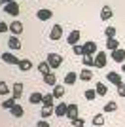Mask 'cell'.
<instances>
[{"instance_id":"cell-15","label":"cell","mask_w":125,"mask_h":127,"mask_svg":"<svg viewBox=\"0 0 125 127\" xmlns=\"http://www.w3.org/2000/svg\"><path fill=\"white\" fill-rule=\"evenodd\" d=\"M53 114H55V106H42V110H40L42 120H47V118L53 116Z\"/></svg>"},{"instance_id":"cell-21","label":"cell","mask_w":125,"mask_h":127,"mask_svg":"<svg viewBox=\"0 0 125 127\" xmlns=\"http://www.w3.org/2000/svg\"><path fill=\"white\" fill-rule=\"evenodd\" d=\"M78 78L82 80V82H89V80H93V72H91L89 68H85V66H83V70L78 74Z\"/></svg>"},{"instance_id":"cell-40","label":"cell","mask_w":125,"mask_h":127,"mask_svg":"<svg viewBox=\"0 0 125 127\" xmlns=\"http://www.w3.org/2000/svg\"><path fill=\"white\" fill-rule=\"evenodd\" d=\"M36 127H49V123H47L46 120H40V122L36 123Z\"/></svg>"},{"instance_id":"cell-24","label":"cell","mask_w":125,"mask_h":127,"mask_svg":"<svg viewBox=\"0 0 125 127\" xmlns=\"http://www.w3.org/2000/svg\"><path fill=\"white\" fill-rule=\"evenodd\" d=\"M76 80H78V74H76V72H66V74H64V84L66 85H74Z\"/></svg>"},{"instance_id":"cell-14","label":"cell","mask_w":125,"mask_h":127,"mask_svg":"<svg viewBox=\"0 0 125 127\" xmlns=\"http://www.w3.org/2000/svg\"><path fill=\"white\" fill-rule=\"evenodd\" d=\"M66 110H68L66 102H59V104L55 106V116L57 118H66Z\"/></svg>"},{"instance_id":"cell-27","label":"cell","mask_w":125,"mask_h":127,"mask_svg":"<svg viewBox=\"0 0 125 127\" xmlns=\"http://www.w3.org/2000/svg\"><path fill=\"white\" fill-rule=\"evenodd\" d=\"M10 114H11L13 118H23V114H25V108H23V106H19V104H15V106L10 110Z\"/></svg>"},{"instance_id":"cell-11","label":"cell","mask_w":125,"mask_h":127,"mask_svg":"<svg viewBox=\"0 0 125 127\" xmlns=\"http://www.w3.org/2000/svg\"><path fill=\"white\" fill-rule=\"evenodd\" d=\"M112 15H114V11H112L110 6H102L100 8V21H110Z\"/></svg>"},{"instance_id":"cell-16","label":"cell","mask_w":125,"mask_h":127,"mask_svg":"<svg viewBox=\"0 0 125 127\" xmlns=\"http://www.w3.org/2000/svg\"><path fill=\"white\" fill-rule=\"evenodd\" d=\"M106 49H108V51H116V49H120V42H118V38H106Z\"/></svg>"},{"instance_id":"cell-12","label":"cell","mask_w":125,"mask_h":127,"mask_svg":"<svg viewBox=\"0 0 125 127\" xmlns=\"http://www.w3.org/2000/svg\"><path fill=\"white\" fill-rule=\"evenodd\" d=\"M66 118L70 120V122L78 118V104H76V102H70V104H68V110H66Z\"/></svg>"},{"instance_id":"cell-28","label":"cell","mask_w":125,"mask_h":127,"mask_svg":"<svg viewBox=\"0 0 125 127\" xmlns=\"http://www.w3.org/2000/svg\"><path fill=\"white\" fill-rule=\"evenodd\" d=\"M95 91H97V95H99V97H102V95H106L108 87H106V84H102V82H97V85H95Z\"/></svg>"},{"instance_id":"cell-6","label":"cell","mask_w":125,"mask_h":127,"mask_svg":"<svg viewBox=\"0 0 125 127\" xmlns=\"http://www.w3.org/2000/svg\"><path fill=\"white\" fill-rule=\"evenodd\" d=\"M110 57L114 59V63H125V49H116V51H110Z\"/></svg>"},{"instance_id":"cell-23","label":"cell","mask_w":125,"mask_h":127,"mask_svg":"<svg viewBox=\"0 0 125 127\" xmlns=\"http://www.w3.org/2000/svg\"><path fill=\"white\" fill-rule=\"evenodd\" d=\"M42 104H44V106H53V104H55V97H53V93H44Z\"/></svg>"},{"instance_id":"cell-32","label":"cell","mask_w":125,"mask_h":127,"mask_svg":"<svg viewBox=\"0 0 125 127\" xmlns=\"http://www.w3.org/2000/svg\"><path fill=\"white\" fill-rule=\"evenodd\" d=\"M102 112H118V102H114V101L106 102L104 108H102Z\"/></svg>"},{"instance_id":"cell-43","label":"cell","mask_w":125,"mask_h":127,"mask_svg":"<svg viewBox=\"0 0 125 127\" xmlns=\"http://www.w3.org/2000/svg\"><path fill=\"white\" fill-rule=\"evenodd\" d=\"M93 127H95V125H93Z\"/></svg>"},{"instance_id":"cell-2","label":"cell","mask_w":125,"mask_h":127,"mask_svg":"<svg viewBox=\"0 0 125 127\" xmlns=\"http://www.w3.org/2000/svg\"><path fill=\"white\" fill-rule=\"evenodd\" d=\"M4 11L8 13V15H11V17H17L19 11H21V8H19V4H17L15 0H10V2L4 6Z\"/></svg>"},{"instance_id":"cell-9","label":"cell","mask_w":125,"mask_h":127,"mask_svg":"<svg viewBox=\"0 0 125 127\" xmlns=\"http://www.w3.org/2000/svg\"><path fill=\"white\" fill-rule=\"evenodd\" d=\"M61 38H62V27L61 25H55L51 29V32H49V40L57 42V40H61Z\"/></svg>"},{"instance_id":"cell-42","label":"cell","mask_w":125,"mask_h":127,"mask_svg":"<svg viewBox=\"0 0 125 127\" xmlns=\"http://www.w3.org/2000/svg\"><path fill=\"white\" fill-rule=\"evenodd\" d=\"M121 72H125V63H123V64H121Z\"/></svg>"},{"instance_id":"cell-33","label":"cell","mask_w":125,"mask_h":127,"mask_svg":"<svg viewBox=\"0 0 125 127\" xmlns=\"http://www.w3.org/2000/svg\"><path fill=\"white\" fill-rule=\"evenodd\" d=\"M83 97H85L87 101H95L99 95H97V91H95V89H85V91H83Z\"/></svg>"},{"instance_id":"cell-4","label":"cell","mask_w":125,"mask_h":127,"mask_svg":"<svg viewBox=\"0 0 125 127\" xmlns=\"http://www.w3.org/2000/svg\"><path fill=\"white\" fill-rule=\"evenodd\" d=\"M83 49H85V55H89V57H93V55H97V53H99L97 44H95L93 40H87V42L83 44Z\"/></svg>"},{"instance_id":"cell-25","label":"cell","mask_w":125,"mask_h":127,"mask_svg":"<svg viewBox=\"0 0 125 127\" xmlns=\"http://www.w3.org/2000/svg\"><path fill=\"white\" fill-rule=\"evenodd\" d=\"M11 89H13V95H11L13 99H19V97L23 95V84H21V82H15Z\"/></svg>"},{"instance_id":"cell-3","label":"cell","mask_w":125,"mask_h":127,"mask_svg":"<svg viewBox=\"0 0 125 127\" xmlns=\"http://www.w3.org/2000/svg\"><path fill=\"white\" fill-rule=\"evenodd\" d=\"M106 80H108L110 84H114L116 87L123 85V80H121V74H120V72H108V74H106Z\"/></svg>"},{"instance_id":"cell-8","label":"cell","mask_w":125,"mask_h":127,"mask_svg":"<svg viewBox=\"0 0 125 127\" xmlns=\"http://www.w3.org/2000/svg\"><path fill=\"white\" fill-rule=\"evenodd\" d=\"M36 17L40 19V21H49V19L53 17V11L47 10V8H42V10L36 11Z\"/></svg>"},{"instance_id":"cell-26","label":"cell","mask_w":125,"mask_h":127,"mask_svg":"<svg viewBox=\"0 0 125 127\" xmlns=\"http://www.w3.org/2000/svg\"><path fill=\"white\" fill-rule=\"evenodd\" d=\"M8 46H10V49H19L21 48V40L17 36H10L8 38Z\"/></svg>"},{"instance_id":"cell-1","label":"cell","mask_w":125,"mask_h":127,"mask_svg":"<svg viewBox=\"0 0 125 127\" xmlns=\"http://www.w3.org/2000/svg\"><path fill=\"white\" fill-rule=\"evenodd\" d=\"M46 61L49 63V66H51L53 70H55V68H59V66L62 64V57L59 55V53H47Z\"/></svg>"},{"instance_id":"cell-22","label":"cell","mask_w":125,"mask_h":127,"mask_svg":"<svg viewBox=\"0 0 125 127\" xmlns=\"http://www.w3.org/2000/svg\"><path fill=\"white\" fill-rule=\"evenodd\" d=\"M51 93H53V97H55V99H62V97H64V85L57 84L55 87H53Z\"/></svg>"},{"instance_id":"cell-5","label":"cell","mask_w":125,"mask_h":127,"mask_svg":"<svg viewBox=\"0 0 125 127\" xmlns=\"http://www.w3.org/2000/svg\"><path fill=\"white\" fill-rule=\"evenodd\" d=\"M80 36H82V34H80V31H78V29L70 31V34L66 36V44H68V46H76V44L80 42Z\"/></svg>"},{"instance_id":"cell-19","label":"cell","mask_w":125,"mask_h":127,"mask_svg":"<svg viewBox=\"0 0 125 127\" xmlns=\"http://www.w3.org/2000/svg\"><path fill=\"white\" fill-rule=\"evenodd\" d=\"M44 84L49 85V87H55V85H57V76L53 74V72L46 74V76H44Z\"/></svg>"},{"instance_id":"cell-17","label":"cell","mask_w":125,"mask_h":127,"mask_svg":"<svg viewBox=\"0 0 125 127\" xmlns=\"http://www.w3.org/2000/svg\"><path fill=\"white\" fill-rule=\"evenodd\" d=\"M17 66H19L21 72H29V70L32 68V61H31V59H21Z\"/></svg>"},{"instance_id":"cell-39","label":"cell","mask_w":125,"mask_h":127,"mask_svg":"<svg viewBox=\"0 0 125 127\" xmlns=\"http://www.w3.org/2000/svg\"><path fill=\"white\" fill-rule=\"evenodd\" d=\"M118 97H125V85H120V87H118Z\"/></svg>"},{"instance_id":"cell-29","label":"cell","mask_w":125,"mask_h":127,"mask_svg":"<svg viewBox=\"0 0 125 127\" xmlns=\"http://www.w3.org/2000/svg\"><path fill=\"white\" fill-rule=\"evenodd\" d=\"M91 122H93L95 127H102V125H104V114H95Z\"/></svg>"},{"instance_id":"cell-7","label":"cell","mask_w":125,"mask_h":127,"mask_svg":"<svg viewBox=\"0 0 125 127\" xmlns=\"http://www.w3.org/2000/svg\"><path fill=\"white\" fill-rule=\"evenodd\" d=\"M106 61H108V57H106V51H99L97 55H95V66L102 68V66H106Z\"/></svg>"},{"instance_id":"cell-36","label":"cell","mask_w":125,"mask_h":127,"mask_svg":"<svg viewBox=\"0 0 125 127\" xmlns=\"http://www.w3.org/2000/svg\"><path fill=\"white\" fill-rule=\"evenodd\" d=\"M10 93V85L6 82H0V95H8Z\"/></svg>"},{"instance_id":"cell-30","label":"cell","mask_w":125,"mask_h":127,"mask_svg":"<svg viewBox=\"0 0 125 127\" xmlns=\"http://www.w3.org/2000/svg\"><path fill=\"white\" fill-rule=\"evenodd\" d=\"M17 99H13V97H10V99H6L4 102H2V108H6V110H11V108H13V106L17 104Z\"/></svg>"},{"instance_id":"cell-18","label":"cell","mask_w":125,"mask_h":127,"mask_svg":"<svg viewBox=\"0 0 125 127\" xmlns=\"http://www.w3.org/2000/svg\"><path fill=\"white\" fill-rule=\"evenodd\" d=\"M36 68H38V72H40L42 76H46V74H49V72H51V70H53L51 66H49V63H47V61H42V63L38 64Z\"/></svg>"},{"instance_id":"cell-10","label":"cell","mask_w":125,"mask_h":127,"mask_svg":"<svg viewBox=\"0 0 125 127\" xmlns=\"http://www.w3.org/2000/svg\"><path fill=\"white\" fill-rule=\"evenodd\" d=\"M23 29H25V27H23L21 21H11L10 23V32L13 34V36H19L21 32H23Z\"/></svg>"},{"instance_id":"cell-13","label":"cell","mask_w":125,"mask_h":127,"mask_svg":"<svg viewBox=\"0 0 125 127\" xmlns=\"http://www.w3.org/2000/svg\"><path fill=\"white\" fill-rule=\"evenodd\" d=\"M2 61L4 63H8V64H19V61L21 59H17L13 53H10V51H6V53H2Z\"/></svg>"},{"instance_id":"cell-38","label":"cell","mask_w":125,"mask_h":127,"mask_svg":"<svg viewBox=\"0 0 125 127\" xmlns=\"http://www.w3.org/2000/svg\"><path fill=\"white\" fill-rule=\"evenodd\" d=\"M8 31H10V25L4 23V21H0V34H2V32H8Z\"/></svg>"},{"instance_id":"cell-35","label":"cell","mask_w":125,"mask_h":127,"mask_svg":"<svg viewBox=\"0 0 125 127\" xmlns=\"http://www.w3.org/2000/svg\"><path fill=\"white\" fill-rule=\"evenodd\" d=\"M104 36L106 38H116V27H106V29H104Z\"/></svg>"},{"instance_id":"cell-37","label":"cell","mask_w":125,"mask_h":127,"mask_svg":"<svg viewBox=\"0 0 125 127\" xmlns=\"http://www.w3.org/2000/svg\"><path fill=\"white\" fill-rule=\"evenodd\" d=\"M70 123H72V127H85V120H82V118H76Z\"/></svg>"},{"instance_id":"cell-41","label":"cell","mask_w":125,"mask_h":127,"mask_svg":"<svg viewBox=\"0 0 125 127\" xmlns=\"http://www.w3.org/2000/svg\"><path fill=\"white\" fill-rule=\"evenodd\" d=\"M8 2H10V0H0V6H6Z\"/></svg>"},{"instance_id":"cell-20","label":"cell","mask_w":125,"mask_h":127,"mask_svg":"<svg viewBox=\"0 0 125 127\" xmlns=\"http://www.w3.org/2000/svg\"><path fill=\"white\" fill-rule=\"evenodd\" d=\"M42 99H44V93H40V91H34V93H31V97H29L31 104H40Z\"/></svg>"},{"instance_id":"cell-31","label":"cell","mask_w":125,"mask_h":127,"mask_svg":"<svg viewBox=\"0 0 125 127\" xmlns=\"http://www.w3.org/2000/svg\"><path fill=\"white\" fill-rule=\"evenodd\" d=\"M82 63L85 68H89V66H95V57H89V55H83L82 57Z\"/></svg>"},{"instance_id":"cell-34","label":"cell","mask_w":125,"mask_h":127,"mask_svg":"<svg viewBox=\"0 0 125 127\" xmlns=\"http://www.w3.org/2000/svg\"><path fill=\"white\" fill-rule=\"evenodd\" d=\"M72 51H74V55H78V57H83V55H85V49H83V46H80V44L72 46Z\"/></svg>"}]
</instances>
